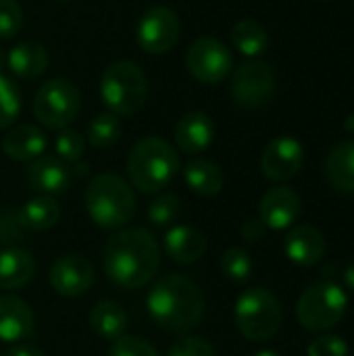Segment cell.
<instances>
[{"label":"cell","mask_w":354,"mask_h":356,"mask_svg":"<svg viewBox=\"0 0 354 356\" xmlns=\"http://www.w3.org/2000/svg\"><path fill=\"white\" fill-rule=\"evenodd\" d=\"M161 265V248L146 229H119L102 250V267L106 277L127 290L146 286Z\"/></svg>","instance_id":"1"},{"label":"cell","mask_w":354,"mask_h":356,"mask_svg":"<svg viewBox=\"0 0 354 356\" xmlns=\"http://www.w3.org/2000/svg\"><path fill=\"white\" fill-rule=\"evenodd\" d=\"M152 321L169 334H188L204 317V294L186 275L169 273L154 282L146 296Z\"/></svg>","instance_id":"2"},{"label":"cell","mask_w":354,"mask_h":356,"mask_svg":"<svg viewBox=\"0 0 354 356\" xmlns=\"http://www.w3.org/2000/svg\"><path fill=\"white\" fill-rule=\"evenodd\" d=\"M177 150L163 138H142L127 156L129 181L144 194L165 190L179 171Z\"/></svg>","instance_id":"3"},{"label":"cell","mask_w":354,"mask_h":356,"mask_svg":"<svg viewBox=\"0 0 354 356\" xmlns=\"http://www.w3.org/2000/svg\"><path fill=\"white\" fill-rule=\"evenodd\" d=\"M86 209L98 227L111 232L121 229L136 213V194L123 177L115 173H100L88 184Z\"/></svg>","instance_id":"4"},{"label":"cell","mask_w":354,"mask_h":356,"mask_svg":"<svg viewBox=\"0 0 354 356\" xmlns=\"http://www.w3.org/2000/svg\"><path fill=\"white\" fill-rule=\"evenodd\" d=\"M148 96L146 73L131 60L111 63L100 77V98L117 117L136 115Z\"/></svg>","instance_id":"5"},{"label":"cell","mask_w":354,"mask_h":356,"mask_svg":"<svg viewBox=\"0 0 354 356\" xmlns=\"http://www.w3.org/2000/svg\"><path fill=\"white\" fill-rule=\"evenodd\" d=\"M234 315L240 334L250 342H265L273 338L284 319L277 296L265 288H250L240 294Z\"/></svg>","instance_id":"6"},{"label":"cell","mask_w":354,"mask_h":356,"mask_svg":"<svg viewBox=\"0 0 354 356\" xmlns=\"http://www.w3.org/2000/svg\"><path fill=\"white\" fill-rule=\"evenodd\" d=\"M348 296L334 282H319L309 286L296 307L300 325L309 332H325L340 323L346 313Z\"/></svg>","instance_id":"7"},{"label":"cell","mask_w":354,"mask_h":356,"mask_svg":"<svg viewBox=\"0 0 354 356\" xmlns=\"http://www.w3.org/2000/svg\"><path fill=\"white\" fill-rule=\"evenodd\" d=\"M81 108L79 90L65 77L44 81L33 98V115L48 129L69 127Z\"/></svg>","instance_id":"8"},{"label":"cell","mask_w":354,"mask_h":356,"mask_svg":"<svg viewBox=\"0 0 354 356\" xmlns=\"http://www.w3.org/2000/svg\"><path fill=\"white\" fill-rule=\"evenodd\" d=\"M275 94V69L265 60L242 63L232 77V98L242 108L265 106Z\"/></svg>","instance_id":"9"},{"label":"cell","mask_w":354,"mask_h":356,"mask_svg":"<svg viewBox=\"0 0 354 356\" xmlns=\"http://www.w3.org/2000/svg\"><path fill=\"white\" fill-rule=\"evenodd\" d=\"M182 35V21L177 13L169 6H152L148 8L138 25L136 40L140 48L148 54H165L175 48Z\"/></svg>","instance_id":"10"},{"label":"cell","mask_w":354,"mask_h":356,"mask_svg":"<svg viewBox=\"0 0 354 356\" xmlns=\"http://www.w3.org/2000/svg\"><path fill=\"white\" fill-rule=\"evenodd\" d=\"M186 67L200 83H219L234 69V56L230 48L217 38H198L186 52Z\"/></svg>","instance_id":"11"},{"label":"cell","mask_w":354,"mask_h":356,"mask_svg":"<svg viewBox=\"0 0 354 356\" xmlns=\"http://www.w3.org/2000/svg\"><path fill=\"white\" fill-rule=\"evenodd\" d=\"M305 161V148L296 138L282 136L271 140L261 156V169L263 175L271 181H288L292 179Z\"/></svg>","instance_id":"12"},{"label":"cell","mask_w":354,"mask_h":356,"mask_svg":"<svg viewBox=\"0 0 354 356\" xmlns=\"http://www.w3.org/2000/svg\"><path fill=\"white\" fill-rule=\"evenodd\" d=\"M50 286L67 298L83 296L94 286V267L81 254H67L54 261L50 269Z\"/></svg>","instance_id":"13"},{"label":"cell","mask_w":354,"mask_h":356,"mask_svg":"<svg viewBox=\"0 0 354 356\" xmlns=\"http://www.w3.org/2000/svg\"><path fill=\"white\" fill-rule=\"evenodd\" d=\"M300 215V198L288 186H275L265 192L259 204V219L267 229H288Z\"/></svg>","instance_id":"14"},{"label":"cell","mask_w":354,"mask_h":356,"mask_svg":"<svg viewBox=\"0 0 354 356\" xmlns=\"http://www.w3.org/2000/svg\"><path fill=\"white\" fill-rule=\"evenodd\" d=\"M27 184L44 196L65 194L71 186V167L58 156H38L27 167Z\"/></svg>","instance_id":"15"},{"label":"cell","mask_w":354,"mask_h":356,"mask_svg":"<svg viewBox=\"0 0 354 356\" xmlns=\"http://www.w3.org/2000/svg\"><path fill=\"white\" fill-rule=\"evenodd\" d=\"M286 257L300 265V267H313L317 265L328 250L323 234L313 225H296L288 232L284 242Z\"/></svg>","instance_id":"16"},{"label":"cell","mask_w":354,"mask_h":356,"mask_svg":"<svg viewBox=\"0 0 354 356\" xmlns=\"http://www.w3.org/2000/svg\"><path fill=\"white\" fill-rule=\"evenodd\" d=\"M215 140V123L202 111L186 113L175 125V144L186 154H198Z\"/></svg>","instance_id":"17"},{"label":"cell","mask_w":354,"mask_h":356,"mask_svg":"<svg viewBox=\"0 0 354 356\" xmlns=\"http://www.w3.org/2000/svg\"><path fill=\"white\" fill-rule=\"evenodd\" d=\"M167 254L182 265L196 263L207 252V236L194 225H173L163 240Z\"/></svg>","instance_id":"18"},{"label":"cell","mask_w":354,"mask_h":356,"mask_svg":"<svg viewBox=\"0 0 354 356\" xmlns=\"http://www.w3.org/2000/svg\"><path fill=\"white\" fill-rule=\"evenodd\" d=\"M33 330V313L19 296H0V340L19 342Z\"/></svg>","instance_id":"19"},{"label":"cell","mask_w":354,"mask_h":356,"mask_svg":"<svg viewBox=\"0 0 354 356\" xmlns=\"http://www.w3.org/2000/svg\"><path fill=\"white\" fill-rule=\"evenodd\" d=\"M48 146L46 134L35 125H17L2 138V150L13 161H35Z\"/></svg>","instance_id":"20"},{"label":"cell","mask_w":354,"mask_h":356,"mask_svg":"<svg viewBox=\"0 0 354 356\" xmlns=\"http://www.w3.org/2000/svg\"><path fill=\"white\" fill-rule=\"evenodd\" d=\"M10 73L21 79H35L48 67V50L40 42H21L4 56Z\"/></svg>","instance_id":"21"},{"label":"cell","mask_w":354,"mask_h":356,"mask_svg":"<svg viewBox=\"0 0 354 356\" xmlns=\"http://www.w3.org/2000/svg\"><path fill=\"white\" fill-rule=\"evenodd\" d=\"M325 177L340 194H354V140H344L332 148L325 161Z\"/></svg>","instance_id":"22"},{"label":"cell","mask_w":354,"mask_h":356,"mask_svg":"<svg viewBox=\"0 0 354 356\" xmlns=\"http://www.w3.org/2000/svg\"><path fill=\"white\" fill-rule=\"evenodd\" d=\"M35 273V261L27 250L6 248L0 250V288L17 290L29 284Z\"/></svg>","instance_id":"23"},{"label":"cell","mask_w":354,"mask_h":356,"mask_svg":"<svg viewBox=\"0 0 354 356\" xmlns=\"http://www.w3.org/2000/svg\"><path fill=\"white\" fill-rule=\"evenodd\" d=\"M184 179L188 188L204 198L217 196L223 190V171L219 165L207 159H194L184 169Z\"/></svg>","instance_id":"24"},{"label":"cell","mask_w":354,"mask_h":356,"mask_svg":"<svg viewBox=\"0 0 354 356\" xmlns=\"http://www.w3.org/2000/svg\"><path fill=\"white\" fill-rule=\"evenodd\" d=\"M61 219V207L54 196H35L27 200L19 211V225L29 232H46L52 229Z\"/></svg>","instance_id":"25"},{"label":"cell","mask_w":354,"mask_h":356,"mask_svg":"<svg viewBox=\"0 0 354 356\" xmlns=\"http://www.w3.org/2000/svg\"><path fill=\"white\" fill-rule=\"evenodd\" d=\"M90 327L102 340H117L127 330V313L115 300H102L90 311Z\"/></svg>","instance_id":"26"},{"label":"cell","mask_w":354,"mask_h":356,"mask_svg":"<svg viewBox=\"0 0 354 356\" xmlns=\"http://www.w3.org/2000/svg\"><path fill=\"white\" fill-rule=\"evenodd\" d=\"M232 44L238 52H242L244 56H261L263 52H267L269 48V35L265 31V27L255 21V19H242L232 27Z\"/></svg>","instance_id":"27"},{"label":"cell","mask_w":354,"mask_h":356,"mask_svg":"<svg viewBox=\"0 0 354 356\" xmlns=\"http://www.w3.org/2000/svg\"><path fill=\"white\" fill-rule=\"evenodd\" d=\"M88 142L94 148H108L113 146L119 136H121V121L117 115H113L111 111H104L100 115H96L90 125H88Z\"/></svg>","instance_id":"28"},{"label":"cell","mask_w":354,"mask_h":356,"mask_svg":"<svg viewBox=\"0 0 354 356\" xmlns=\"http://www.w3.org/2000/svg\"><path fill=\"white\" fill-rule=\"evenodd\" d=\"M21 113V90L0 69V129L10 127Z\"/></svg>","instance_id":"29"},{"label":"cell","mask_w":354,"mask_h":356,"mask_svg":"<svg viewBox=\"0 0 354 356\" xmlns=\"http://www.w3.org/2000/svg\"><path fill=\"white\" fill-rule=\"evenodd\" d=\"M221 271L227 280L236 282V284H242L250 277L252 273V259L248 254V250L244 248H227L221 257Z\"/></svg>","instance_id":"30"},{"label":"cell","mask_w":354,"mask_h":356,"mask_svg":"<svg viewBox=\"0 0 354 356\" xmlns=\"http://www.w3.org/2000/svg\"><path fill=\"white\" fill-rule=\"evenodd\" d=\"M179 213H182V200L175 194H161L148 204L146 217L152 225L165 227L171 225L179 217Z\"/></svg>","instance_id":"31"},{"label":"cell","mask_w":354,"mask_h":356,"mask_svg":"<svg viewBox=\"0 0 354 356\" xmlns=\"http://www.w3.org/2000/svg\"><path fill=\"white\" fill-rule=\"evenodd\" d=\"M54 148H56V156L65 163H75L79 161V156L83 154L86 148V140L79 131L65 127L58 131L56 140H54Z\"/></svg>","instance_id":"32"},{"label":"cell","mask_w":354,"mask_h":356,"mask_svg":"<svg viewBox=\"0 0 354 356\" xmlns=\"http://www.w3.org/2000/svg\"><path fill=\"white\" fill-rule=\"evenodd\" d=\"M23 27V10L17 0H0V40H10Z\"/></svg>","instance_id":"33"},{"label":"cell","mask_w":354,"mask_h":356,"mask_svg":"<svg viewBox=\"0 0 354 356\" xmlns=\"http://www.w3.org/2000/svg\"><path fill=\"white\" fill-rule=\"evenodd\" d=\"M108 356H159V353L142 338L121 336L113 342Z\"/></svg>","instance_id":"34"},{"label":"cell","mask_w":354,"mask_h":356,"mask_svg":"<svg viewBox=\"0 0 354 356\" xmlns=\"http://www.w3.org/2000/svg\"><path fill=\"white\" fill-rule=\"evenodd\" d=\"M348 355V344L340 336H319L315 338L309 348L307 356H346Z\"/></svg>","instance_id":"35"},{"label":"cell","mask_w":354,"mask_h":356,"mask_svg":"<svg viewBox=\"0 0 354 356\" xmlns=\"http://www.w3.org/2000/svg\"><path fill=\"white\" fill-rule=\"evenodd\" d=\"M167 356H217L213 344L202 338H184L169 348Z\"/></svg>","instance_id":"36"},{"label":"cell","mask_w":354,"mask_h":356,"mask_svg":"<svg viewBox=\"0 0 354 356\" xmlns=\"http://www.w3.org/2000/svg\"><path fill=\"white\" fill-rule=\"evenodd\" d=\"M265 225L261 223V219H252V221H246L242 225V238L246 242H259L263 236H265Z\"/></svg>","instance_id":"37"},{"label":"cell","mask_w":354,"mask_h":356,"mask_svg":"<svg viewBox=\"0 0 354 356\" xmlns=\"http://www.w3.org/2000/svg\"><path fill=\"white\" fill-rule=\"evenodd\" d=\"M6 356H44V353H42L40 348H35V346L19 344V346L10 348V350H8V355H6Z\"/></svg>","instance_id":"38"},{"label":"cell","mask_w":354,"mask_h":356,"mask_svg":"<svg viewBox=\"0 0 354 356\" xmlns=\"http://www.w3.org/2000/svg\"><path fill=\"white\" fill-rule=\"evenodd\" d=\"M344 284H346V288H351L354 292V265H351V267L344 271Z\"/></svg>","instance_id":"39"},{"label":"cell","mask_w":354,"mask_h":356,"mask_svg":"<svg viewBox=\"0 0 354 356\" xmlns=\"http://www.w3.org/2000/svg\"><path fill=\"white\" fill-rule=\"evenodd\" d=\"M255 356H282L280 353H275V350H261V353H257Z\"/></svg>","instance_id":"40"},{"label":"cell","mask_w":354,"mask_h":356,"mask_svg":"<svg viewBox=\"0 0 354 356\" xmlns=\"http://www.w3.org/2000/svg\"><path fill=\"white\" fill-rule=\"evenodd\" d=\"M2 65H4V52H2V48H0V69H2Z\"/></svg>","instance_id":"41"},{"label":"cell","mask_w":354,"mask_h":356,"mask_svg":"<svg viewBox=\"0 0 354 356\" xmlns=\"http://www.w3.org/2000/svg\"><path fill=\"white\" fill-rule=\"evenodd\" d=\"M61 2H71V0H61Z\"/></svg>","instance_id":"42"}]
</instances>
